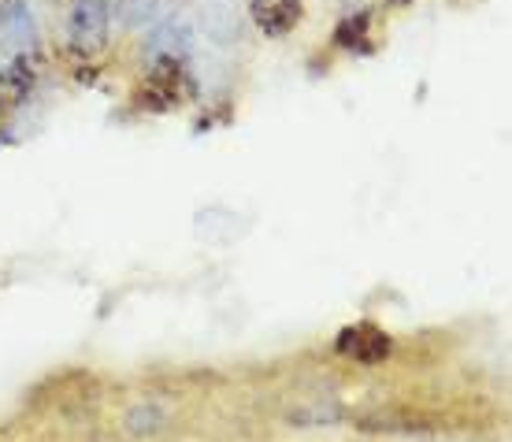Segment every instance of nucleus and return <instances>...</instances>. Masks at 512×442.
I'll use <instances>...</instances> for the list:
<instances>
[{
	"mask_svg": "<svg viewBox=\"0 0 512 442\" xmlns=\"http://www.w3.org/2000/svg\"><path fill=\"white\" fill-rule=\"evenodd\" d=\"M38 49V30H34V15L26 8V0H8L0 8V64L23 67L26 56Z\"/></svg>",
	"mask_w": 512,
	"mask_h": 442,
	"instance_id": "nucleus-1",
	"label": "nucleus"
},
{
	"mask_svg": "<svg viewBox=\"0 0 512 442\" xmlns=\"http://www.w3.org/2000/svg\"><path fill=\"white\" fill-rule=\"evenodd\" d=\"M67 38L75 52H101L108 41V0H75L67 19Z\"/></svg>",
	"mask_w": 512,
	"mask_h": 442,
	"instance_id": "nucleus-2",
	"label": "nucleus"
},
{
	"mask_svg": "<svg viewBox=\"0 0 512 442\" xmlns=\"http://www.w3.org/2000/svg\"><path fill=\"white\" fill-rule=\"evenodd\" d=\"M253 23L268 34V38H286L301 19H305V4L301 0H253L249 4Z\"/></svg>",
	"mask_w": 512,
	"mask_h": 442,
	"instance_id": "nucleus-3",
	"label": "nucleus"
},
{
	"mask_svg": "<svg viewBox=\"0 0 512 442\" xmlns=\"http://www.w3.org/2000/svg\"><path fill=\"white\" fill-rule=\"evenodd\" d=\"M338 350L360 364H375L390 353V338H386V331H379L375 324H357V327H346V331H342Z\"/></svg>",
	"mask_w": 512,
	"mask_h": 442,
	"instance_id": "nucleus-4",
	"label": "nucleus"
}]
</instances>
